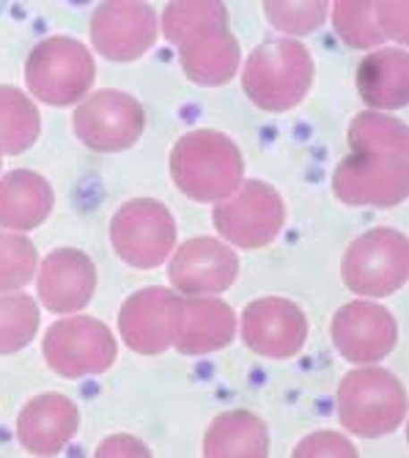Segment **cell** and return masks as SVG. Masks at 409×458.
I'll use <instances>...</instances> for the list:
<instances>
[{
	"label": "cell",
	"mask_w": 409,
	"mask_h": 458,
	"mask_svg": "<svg viewBox=\"0 0 409 458\" xmlns=\"http://www.w3.org/2000/svg\"><path fill=\"white\" fill-rule=\"evenodd\" d=\"M244 174V162L231 138L198 130L184 135L171 151V176L192 200L231 198Z\"/></svg>",
	"instance_id": "cell-1"
},
{
	"label": "cell",
	"mask_w": 409,
	"mask_h": 458,
	"mask_svg": "<svg viewBox=\"0 0 409 458\" xmlns=\"http://www.w3.org/2000/svg\"><path fill=\"white\" fill-rule=\"evenodd\" d=\"M313 82V61L294 38L275 36L259 45L242 74V89L269 113H283L305 99Z\"/></svg>",
	"instance_id": "cell-2"
},
{
	"label": "cell",
	"mask_w": 409,
	"mask_h": 458,
	"mask_svg": "<svg viewBox=\"0 0 409 458\" xmlns=\"http://www.w3.org/2000/svg\"><path fill=\"white\" fill-rule=\"evenodd\" d=\"M338 414L344 428L357 437L393 434L406 418L404 385L385 368L352 370L338 387Z\"/></svg>",
	"instance_id": "cell-3"
},
{
	"label": "cell",
	"mask_w": 409,
	"mask_h": 458,
	"mask_svg": "<svg viewBox=\"0 0 409 458\" xmlns=\"http://www.w3.org/2000/svg\"><path fill=\"white\" fill-rule=\"evenodd\" d=\"M28 89L47 105H72L83 99L94 82V58L74 38L53 36L42 41L25 64Z\"/></svg>",
	"instance_id": "cell-4"
},
{
	"label": "cell",
	"mask_w": 409,
	"mask_h": 458,
	"mask_svg": "<svg viewBox=\"0 0 409 458\" xmlns=\"http://www.w3.org/2000/svg\"><path fill=\"white\" fill-rule=\"evenodd\" d=\"M344 283L360 297H388L406 283L409 244L401 231L374 228L354 239L344 256Z\"/></svg>",
	"instance_id": "cell-5"
},
{
	"label": "cell",
	"mask_w": 409,
	"mask_h": 458,
	"mask_svg": "<svg viewBox=\"0 0 409 458\" xmlns=\"http://www.w3.org/2000/svg\"><path fill=\"white\" fill-rule=\"evenodd\" d=\"M110 242L121 261L138 269H154L171 256L176 223L159 200L138 198L118 209L110 223Z\"/></svg>",
	"instance_id": "cell-6"
},
{
	"label": "cell",
	"mask_w": 409,
	"mask_h": 458,
	"mask_svg": "<svg viewBox=\"0 0 409 458\" xmlns=\"http://www.w3.org/2000/svg\"><path fill=\"white\" fill-rule=\"evenodd\" d=\"M333 190L349 206H396L409 192L406 157L354 151L338 165Z\"/></svg>",
	"instance_id": "cell-7"
},
{
	"label": "cell",
	"mask_w": 409,
	"mask_h": 458,
	"mask_svg": "<svg viewBox=\"0 0 409 458\" xmlns=\"http://www.w3.org/2000/svg\"><path fill=\"white\" fill-rule=\"evenodd\" d=\"M285 209L275 187L264 182H244L236 195L220 200L215 209L217 231L236 247H267L283 228Z\"/></svg>",
	"instance_id": "cell-8"
},
{
	"label": "cell",
	"mask_w": 409,
	"mask_h": 458,
	"mask_svg": "<svg viewBox=\"0 0 409 458\" xmlns=\"http://www.w3.org/2000/svg\"><path fill=\"white\" fill-rule=\"evenodd\" d=\"M45 360L66 379L102 373L115 360L113 332L97 318H64L45 335Z\"/></svg>",
	"instance_id": "cell-9"
},
{
	"label": "cell",
	"mask_w": 409,
	"mask_h": 458,
	"mask_svg": "<svg viewBox=\"0 0 409 458\" xmlns=\"http://www.w3.org/2000/svg\"><path fill=\"white\" fill-rule=\"evenodd\" d=\"M143 107L121 91H99L74 113V132L94 151H124L143 132Z\"/></svg>",
	"instance_id": "cell-10"
},
{
	"label": "cell",
	"mask_w": 409,
	"mask_h": 458,
	"mask_svg": "<svg viewBox=\"0 0 409 458\" xmlns=\"http://www.w3.org/2000/svg\"><path fill=\"white\" fill-rule=\"evenodd\" d=\"M242 338L256 354L289 360L305 346L308 321L294 302L280 297H264L244 310Z\"/></svg>",
	"instance_id": "cell-11"
},
{
	"label": "cell",
	"mask_w": 409,
	"mask_h": 458,
	"mask_svg": "<svg viewBox=\"0 0 409 458\" xmlns=\"http://www.w3.org/2000/svg\"><path fill=\"white\" fill-rule=\"evenodd\" d=\"M94 47L110 61H135L157 38V14L146 4L115 0L102 4L91 17Z\"/></svg>",
	"instance_id": "cell-12"
},
{
	"label": "cell",
	"mask_w": 409,
	"mask_h": 458,
	"mask_svg": "<svg viewBox=\"0 0 409 458\" xmlns=\"http://www.w3.org/2000/svg\"><path fill=\"white\" fill-rule=\"evenodd\" d=\"M239 261L231 250L212 239V236H198L184 242L168 267L171 283L179 288V294L187 297H215L236 280Z\"/></svg>",
	"instance_id": "cell-13"
},
{
	"label": "cell",
	"mask_w": 409,
	"mask_h": 458,
	"mask_svg": "<svg viewBox=\"0 0 409 458\" xmlns=\"http://www.w3.org/2000/svg\"><path fill=\"white\" fill-rule=\"evenodd\" d=\"M333 341L349 362H379L385 360L396 341L398 327L393 316L377 302H349L333 316Z\"/></svg>",
	"instance_id": "cell-14"
},
{
	"label": "cell",
	"mask_w": 409,
	"mask_h": 458,
	"mask_svg": "<svg viewBox=\"0 0 409 458\" xmlns=\"http://www.w3.org/2000/svg\"><path fill=\"white\" fill-rule=\"evenodd\" d=\"M179 300L168 288H143L132 294L118 316L121 338L141 354H159L174 346Z\"/></svg>",
	"instance_id": "cell-15"
},
{
	"label": "cell",
	"mask_w": 409,
	"mask_h": 458,
	"mask_svg": "<svg viewBox=\"0 0 409 458\" xmlns=\"http://www.w3.org/2000/svg\"><path fill=\"white\" fill-rule=\"evenodd\" d=\"M97 288V269L80 250H55L42 264L38 297L53 313H72L86 308Z\"/></svg>",
	"instance_id": "cell-16"
},
{
	"label": "cell",
	"mask_w": 409,
	"mask_h": 458,
	"mask_svg": "<svg viewBox=\"0 0 409 458\" xmlns=\"http://www.w3.org/2000/svg\"><path fill=\"white\" fill-rule=\"evenodd\" d=\"M234 310L209 297H184L179 300L174 346L182 354H207L231 344L234 338Z\"/></svg>",
	"instance_id": "cell-17"
},
{
	"label": "cell",
	"mask_w": 409,
	"mask_h": 458,
	"mask_svg": "<svg viewBox=\"0 0 409 458\" xmlns=\"http://www.w3.org/2000/svg\"><path fill=\"white\" fill-rule=\"evenodd\" d=\"M77 431V409L66 395L50 393L33 398L17 420V434L25 450L36 455H55Z\"/></svg>",
	"instance_id": "cell-18"
},
{
	"label": "cell",
	"mask_w": 409,
	"mask_h": 458,
	"mask_svg": "<svg viewBox=\"0 0 409 458\" xmlns=\"http://www.w3.org/2000/svg\"><path fill=\"white\" fill-rule=\"evenodd\" d=\"M333 22L349 47H377L385 38L406 41V4H362L338 0Z\"/></svg>",
	"instance_id": "cell-19"
},
{
	"label": "cell",
	"mask_w": 409,
	"mask_h": 458,
	"mask_svg": "<svg viewBox=\"0 0 409 458\" xmlns=\"http://www.w3.org/2000/svg\"><path fill=\"white\" fill-rule=\"evenodd\" d=\"M53 209L50 184L30 171H14L0 182V228L30 231Z\"/></svg>",
	"instance_id": "cell-20"
},
{
	"label": "cell",
	"mask_w": 409,
	"mask_h": 458,
	"mask_svg": "<svg viewBox=\"0 0 409 458\" xmlns=\"http://www.w3.org/2000/svg\"><path fill=\"white\" fill-rule=\"evenodd\" d=\"M360 97L377 107L393 110L406 105L409 94V61L404 50H379L368 55L357 69Z\"/></svg>",
	"instance_id": "cell-21"
},
{
	"label": "cell",
	"mask_w": 409,
	"mask_h": 458,
	"mask_svg": "<svg viewBox=\"0 0 409 458\" xmlns=\"http://www.w3.org/2000/svg\"><path fill=\"white\" fill-rule=\"evenodd\" d=\"M179 50L187 77L200 86H223L239 69V45L228 28L203 33Z\"/></svg>",
	"instance_id": "cell-22"
},
{
	"label": "cell",
	"mask_w": 409,
	"mask_h": 458,
	"mask_svg": "<svg viewBox=\"0 0 409 458\" xmlns=\"http://www.w3.org/2000/svg\"><path fill=\"white\" fill-rule=\"evenodd\" d=\"M269 453V437L264 420L251 411H228L209 426L203 439V455L209 458H264Z\"/></svg>",
	"instance_id": "cell-23"
},
{
	"label": "cell",
	"mask_w": 409,
	"mask_h": 458,
	"mask_svg": "<svg viewBox=\"0 0 409 458\" xmlns=\"http://www.w3.org/2000/svg\"><path fill=\"white\" fill-rule=\"evenodd\" d=\"M36 138L38 113L33 102L12 86H0V154H22Z\"/></svg>",
	"instance_id": "cell-24"
},
{
	"label": "cell",
	"mask_w": 409,
	"mask_h": 458,
	"mask_svg": "<svg viewBox=\"0 0 409 458\" xmlns=\"http://www.w3.org/2000/svg\"><path fill=\"white\" fill-rule=\"evenodd\" d=\"M217 28H228V14L226 6L215 4V0H203V4H171L166 14H162V33L176 47Z\"/></svg>",
	"instance_id": "cell-25"
},
{
	"label": "cell",
	"mask_w": 409,
	"mask_h": 458,
	"mask_svg": "<svg viewBox=\"0 0 409 458\" xmlns=\"http://www.w3.org/2000/svg\"><path fill=\"white\" fill-rule=\"evenodd\" d=\"M349 143L354 151H379L406 157V127L396 118L379 113H360L349 127Z\"/></svg>",
	"instance_id": "cell-26"
},
{
	"label": "cell",
	"mask_w": 409,
	"mask_h": 458,
	"mask_svg": "<svg viewBox=\"0 0 409 458\" xmlns=\"http://www.w3.org/2000/svg\"><path fill=\"white\" fill-rule=\"evenodd\" d=\"M38 329V308L25 294L0 297V354L25 349Z\"/></svg>",
	"instance_id": "cell-27"
},
{
	"label": "cell",
	"mask_w": 409,
	"mask_h": 458,
	"mask_svg": "<svg viewBox=\"0 0 409 458\" xmlns=\"http://www.w3.org/2000/svg\"><path fill=\"white\" fill-rule=\"evenodd\" d=\"M36 269V247L20 233H0V291L22 288Z\"/></svg>",
	"instance_id": "cell-28"
},
{
	"label": "cell",
	"mask_w": 409,
	"mask_h": 458,
	"mask_svg": "<svg viewBox=\"0 0 409 458\" xmlns=\"http://www.w3.org/2000/svg\"><path fill=\"white\" fill-rule=\"evenodd\" d=\"M327 4H264L269 22L283 33H311L327 17Z\"/></svg>",
	"instance_id": "cell-29"
},
{
	"label": "cell",
	"mask_w": 409,
	"mask_h": 458,
	"mask_svg": "<svg viewBox=\"0 0 409 458\" xmlns=\"http://www.w3.org/2000/svg\"><path fill=\"white\" fill-rule=\"evenodd\" d=\"M294 455H357V450L338 434H313L297 445Z\"/></svg>",
	"instance_id": "cell-30"
},
{
	"label": "cell",
	"mask_w": 409,
	"mask_h": 458,
	"mask_svg": "<svg viewBox=\"0 0 409 458\" xmlns=\"http://www.w3.org/2000/svg\"><path fill=\"white\" fill-rule=\"evenodd\" d=\"M99 455H149L146 445L130 439V437H115V439H107L99 445L97 450Z\"/></svg>",
	"instance_id": "cell-31"
}]
</instances>
